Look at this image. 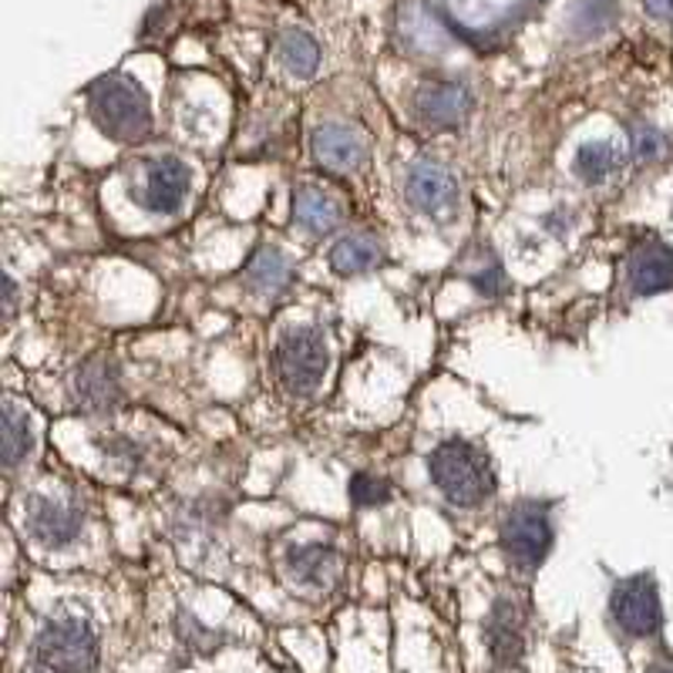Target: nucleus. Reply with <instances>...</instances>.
<instances>
[{
  "mask_svg": "<svg viewBox=\"0 0 673 673\" xmlns=\"http://www.w3.org/2000/svg\"><path fill=\"white\" fill-rule=\"evenodd\" d=\"M428 478L458 509H478L498 488L488 455L465 438H448L428 455Z\"/></svg>",
  "mask_w": 673,
  "mask_h": 673,
  "instance_id": "nucleus-1",
  "label": "nucleus"
},
{
  "mask_svg": "<svg viewBox=\"0 0 673 673\" xmlns=\"http://www.w3.org/2000/svg\"><path fill=\"white\" fill-rule=\"evenodd\" d=\"M89 112L102 135L122 145L145 142L152 135V102L128 74H105L89 89Z\"/></svg>",
  "mask_w": 673,
  "mask_h": 673,
  "instance_id": "nucleus-2",
  "label": "nucleus"
},
{
  "mask_svg": "<svg viewBox=\"0 0 673 673\" xmlns=\"http://www.w3.org/2000/svg\"><path fill=\"white\" fill-rule=\"evenodd\" d=\"M99 636L84 617H54L34 640L38 673H95Z\"/></svg>",
  "mask_w": 673,
  "mask_h": 673,
  "instance_id": "nucleus-3",
  "label": "nucleus"
},
{
  "mask_svg": "<svg viewBox=\"0 0 673 673\" xmlns=\"http://www.w3.org/2000/svg\"><path fill=\"white\" fill-rule=\"evenodd\" d=\"M273 367L287 394L307 397L323 384V374L330 367V348L327 333L313 323L290 327L273 351Z\"/></svg>",
  "mask_w": 673,
  "mask_h": 673,
  "instance_id": "nucleus-4",
  "label": "nucleus"
},
{
  "mask_svg": "<svg viewBox=\"0 0 673 673\" xmlns=\"http://www.w3.org/2000/svg\"><path fill=\"white\" fill-rule=\"evenodd\" d=\"M501 549L512 559L516 569H539L552 549V519L549 505L542 501H519L501 519Z\"/></svg>",
  "mask_w": 673,
  "mask_h": 673,
  "instance_id": "nucleus-5",
  "label": "nucleus"
},
{
  "mask_svg": "<svg viewBox=\"0 0 673 673\" xmlns=\"http://www.w3.org/2000/svg\"><path fill=\"white\" fill-rule=\"evenodd\" d=\"M404 196L417 213H425L432 219H448L458 209L462 189H458V179H455V173L448 165L421 158V162L407 165Z\"/></svg>",
  "mask_w": 673,
  "mask_h": 673,
  "instance_id": "nucleus-6",
  "label": "nucleus"
},
{
  "mask_svg": "<svg viewBox=\"0 0 673 673\" xmlns=\"http://www.w3.org/2000/svg\"><path fill=\"white\" fill-rule=\"evenodd\" d=\"M610 613L627 636H653L663 623V607H660L653 576L640 572L617 582L610 597Z\"/></svg>",
  "mask_w": 673,
  "mask_h": 673,
  "instance_id": "nucleus-7",
  "label": "nucleus"
},
{
  "mask_svg": "<svg viewBox=\"0 0 673 673\" xmlns=\"http://www.w3.org/2000/svg\"><path fill=\"white\" fill-rule=\"evenodd\" d=\"M193 189V173L189 165L176 155H158L152 162H145V176L138 193H132L138 199L142 209L158 213V216H173L183 209L186 196Z\"/></svg>",
  "mask_w": 673,
  "mask_h": 673,
  "instance_id": "nucleus-8",
  "label": "nucleus"
},
{
  "mask_svg": "<svg viewBox=\"0 0 673 673\" xmlns=\"http://www.w3.org/2000/svg\"><path fill=\"white\" fill-rule=\"evenodd\" d=\"M24 526L31 539L44 549H68L81 536V512L71 509L68 501L34 495L24 505Z\"/></svg>",
  "mask_w": 673,
  "mask_h": 673,
  "instance_id": "nucleus-9",
  "label": "nucleus"
},
{
  "mask_svg": "<svg viewBox=\"0 0 673 673\" xmlns=\"http://www.w3.org/2000/svg\"><path fill=\"white\" fill-rule=\"evenodd\" d=\"M472 112V92L458 81H425L414 95V115L428 128H458Z\"/></svg>",
  "mask_w": 673,
  "mask_h": 673,
  "instance_id": "nucleus-10",
  "label": "nucleus"
},
{
  "mask_svg": "<svg viewBox=\"0 0 673 673\" xmlns=\"http://www.w3.org/2000/svg\"><path fill=\"white\" fill-rule=\"evenodd\" d=\"M627 283L636 297L673 290V246L663 239H643L627 260Z\"/></svg>",
  "mask_w": 673,
  "mask_h": 673,
  "instance_id": "nucleus-11",
  "label": "nucleus"
},
{
  "mask_svg": "<svg viewBox=\"0 0 673 673\" xmlns=\"http://www.w3.org/2000/svg\"><path fill=\"white\" fill-rule=\"evenodd\" d=\"M310 148H313V158L323 168H333V173H358L367 158V142L361 138V132L341 122L320 125L310 138Z\"/></svg>",
  "mask_w": 673,
  "mask_h": 673,
  "instance_id": "nucleus-12",
  "label": "nucleus"
},
{
  "mask_svg": "<svg viewBox=\"0 0 673 673\" xmlns=\"http://www.w3.org/2000/svg\"><path fill=\"white\" fill-rule=\"evenodd\" d=\"M485 640H488V653L498 666H512L522 656V610L516 600H498L491 607V617L485 623Z\"/></svg>",
  "mask_w": 673,
  "mask_h": 673,
  "instance_id": "nucleus-13",
  "label": "nucleus"
},
{
  "mask_svg": "<svg viewBox=\"0 0 673 673\" xmlns=\"http://www.w3.org/2000/svg\"><path fill=\"white\" fill-rule=\"evenodd\" d=\"M283 562H287V576L310 589H327L341 576V556H336L333 546H323V542L290 546Z\"/></svg>",
  "mask_w": 673,
  "mask_h": 673,
  "instance_id": "nucleus-14",
  "label": "nucleus"
},
{
  "mask_svg": "<svg viewBox=\"0 0 673 673\" xmlns=\"http://www.w3.org/2000/svg\"><path fill=\"white\" fill-rule=\"evenodd\" d=\"M74 394L89 411H112L122 401V377L108 358L84 361L74 374Z\"/></svg>",
  "mask_w": 673,
  "mask_h": 673,
  "instance_id": "nucleus-15",
  "label": "nucleus"
},
{
  "mask_svg": "<svg viewBox=\"0 0 673 673\" xmlns=\"http://www.w3.org/2000/svg\"><path fill=\"white\" fill-rule=\"evenodd\" d=\"M242 280H246V290L257 293V297H267V300H277L290 290L293 283V267L290 260L283 257V249L277 246H260L257 252L249 257V263L242 267Z\"/></svg>",
  "mask_w": 673,
  "mask_h": 673,
  "instance_id": "nucleus-16",
  "label": "nucleus"
},
{
  "mask_svg": "<svg viewBox=\"0 0 673 673\" xmlns=\"http://www.w3.org/2000/svg\"><path fill=\"white\" fill-rule=\"evenodd\" d=\"M293 222L310 236H327L341 222V203L317 186H300L293 193Z\"/></svg>",
  "mask_w": 673,
  "mask_h": 673,
  "instance_id": "nucleus-17",
  "label": "nucleus"
},
{
  "mask_svg": "<svg viewBox=\"0 0 673 673\" xmlns=\"http://www.w3.org/2000/svg\"><path fill=\"white\" fill-rule=\"evenodd\" d=\"M381 263V242L371 232H351L336 239L330 249V270L341 277H358L367 273Z\"/></svg>",
  "mask_w": 673,
  "mask_h": 673,
  "instance_id": "nucleus-18",
  "label": "nucleus"
},
{
  "mask_svg": "<svg viewBox=\"0 0 673 673\" xmlns=\"http://www.w3.org/2000/svg\"><path fill=\"white\" fill-rule=\"evenodd\" d=\"M572 168H576V176L582 183L600 186V183H607L613 173H620V168H623V152H620L617 142H607V138L582 142L576 158H572Z\"/></svg>",
  "mask_w": 673,
  "mask_h": 673,
  "instance_id": "nucleus-19",
  "label": "nucleus"
},
{
  "mask_svg": "<svg viewBox=\"0 0 673 673\" xmlns=\"http://www.w3.org/2000/svg\"><path fill=\"white\" fill-rule=\"evenodd\" d=\"M34 452V432H31V417L21 411L11 397L4 401V465L18 468L28 455Z\"/></svg>",
  "mask_w": 673,
  "mask_h": 673,
  "instance_id": "nucleus-20",
  "label": "nucleus"
},
{
  "mask_svg": "<svg viewBox=\"0 0 673 673\" xmlns=\"http://www.w3.org/2000/svg\"><path fill=\"white\" fill-rule=\"evenodd\" d=\"M280 61L290 74L310 77L320 68V44L307 31H287L280 38Z\"/></svg>",
  "mask_w": 673,
  "mask_h": 673,
  "instance_id": "nucleus-21",
  "label": "nucleus"
},
{
  "mask_svg": "<svg viewBox=\"0 0 673 673\" xmlns=\"http://www.w3.org/2000/svg\"><path fill=\"white\" fill-rule=\"evenodd\" d=\"M348 495L358 509H377V505L391 501V482L381 475H371V472H358L348 485Z\"/></svg>",
  "mask_w": 673,
  "mask_h": 673,
  "instance_id": "nucleus-22",
  "label": "nucleus"
},
{
  "mask_svg": "<svg viewBox=\"0 0 673 673\" xmlns=\"http://www.w3.org/2000/svg\"><path fill=\"white\" fill-rule=\"evenodd\" d=\"M663 152H666V135L656 125H646V122L630 125V155L636 162H656L663 158Z\"/></svg>",
  "mask_w": 673,
  "mask_h": 673,
  "instance_id": "nucleus-23",
  "label": "nucleus"
},
{
  "mask_svg": "<svg viewBox=\"0 0 673 673\" xmlns=\"http://www.w3.org/2000/svg\"><path fill=\"white\" fill-rule=\"evenodd\" d=\"M99 445H102V452H105L112 462H122L125 468H138V465H142V458H145L142 445H138V442H132V438H125V435L102 438Z\"/></svg>",
  "mask_w": 673,
  "mask_h": 673,
  "instance_id": "nucleus-24",
  "label": "nucleus"
},
{
  "mask_svg": "<svg viewBox=\"0 0 673 673\" xmlns=\"http://www.w3.org/2000/svg\"><path fill=\"white\" fill-rule=\"evenodd\" d=\"M179 636H183V643H189V646H196V650H203V653H213L216 646H219V633H213V630H206L196 617H189V613H179Z\"/></svg>",
  "mask_w": 673,
  "mask_h": 673,
  "instance_id": "nucleus-25",
  "label": "nucleus"
},
{
  "mask_svg": "<svg viewBox=\"0 0 673 673\" xmlns=\"http://www.w3.org/2000/svg\"><path fill=\"white\" fill-rule=\"evenodd\" d=\"M472 287L485 297H498L505 290V270L498 260H488L478 273H472Z\"/></svg>",
  "mask_w": 673,
  "mask_h": 673,
  "instance_id": "nucleus-26",
  "label": "nucleus"
},
{
  "mask_svg": "<svg viewBox=\"0 0 673 673\" xmlns=\"http://www.w3.org/2000/svg\"><path fill=\"white\" fill-rule=\"evenodd\" d=\"M643 8L660 21H673V0H643Z\"/></svg>",
  "mask_w": 673,
  "mask_h": 673,
  "instance_id": "nucleus-27",
  "label": "nucleus"
},
{
  "mask_svg": "<svg viewBox=\"0 0 673 673\" xmlns=\"http://www.w3.org/2000/svg\"><path fill=\"white\" fill-rule=\"evenodd\" d=\"M650 673H673V663H660V666H653Z\"/></svg>",
  "mask_w": 673,
  "mask_h": 673,
  "instance_id": "nucleus-28",
  "label": "nucleus"
}]
</instances>
